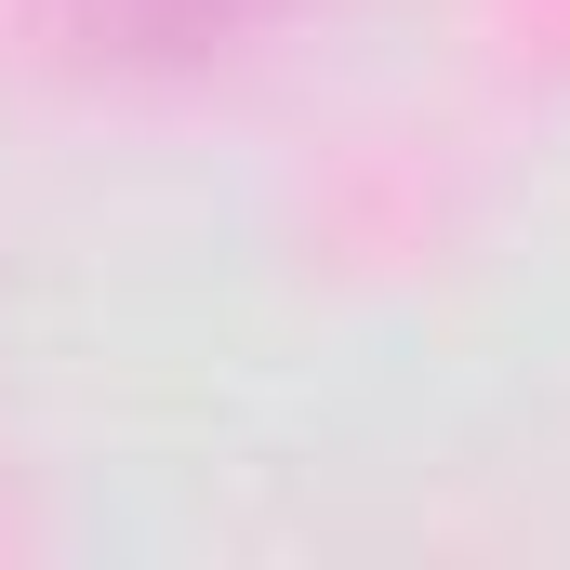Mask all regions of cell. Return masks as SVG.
Listing matches in <instances>:
<instances>
[{"instance_id": "cell-1", "label": "cell", "mask_w": 570, "mask_h": 570, "mask_svg": "<svg viewBox=\"0 0 570 570\" xmlns=\"http://www.w3.org/2000/svg\"><path fill=\"white\" fill-rule=\"evenodd\" d=\"M94 27H134V40H213V27H253L266 0H80Z\"/></svg>"}]
</instances>
